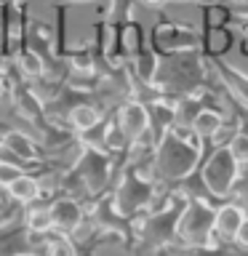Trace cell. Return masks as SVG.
Returning <instances> with one entry per match:
<instances>
[{
  "label": "cell",
  "mask_w": 248,
  "mask_h": 256,
  "mask_svg": "<svg viewBox=\"0 0 248 256\" xmlns=\"http://www.w3.org/2000/svg\"><path fill=\"white\" fill-rule=\"evenodd\" d=\"M48 216H51V227L56 232H62V235H75L86 219L83 206L75 198H56L48 206Z\"/></svg>",
  "instance_id": "cell-8"
},
{
  "label": "cell",
  "mask_w": 248,
  "mask_h": 256,
  "mask_svg": "<svg viewBox=\"0 0 248 256\" xmlns=\"http://www.w3.org/2000/svg\"><path fill=\"white\" fill-rule=\"evenodd\" d=\"M3 88H6V83H0V96H3Z\"/></svg>",
  "instance_id": "cell-31"
},
{
  "label": "cell",
  "mask_w": 248,
  "mask_h": 256,
  "mask_svg": "<svg viewBox=\"0 0 248 256\" xmlns=\"http://www.w3.org/2000/svg\"><path fill=\"white\" fill-rule=\"evenodd\" d=\"M22 174H27L22 163H14V160H0V187H3V190H6L14 179H19Z\"/></svg>",
  "instance_id": "cell-22"
},
{
  "label": "cell",
  "mask_w": 248,
  "mask_h": 256,
  "mask_svg": "<svg viewBox=\"0 0 248 256\" xmlns=\"http://www.w3.org/2000/svg\"><path fill=\"white\" fill-rule=\"evenodd\" d=\"M155 46L158 48H187L192 46V32L176 27V24H160V27H155Z\"/></svg>",
  "instance_id": "cell-15"
},
{
  "label": "cell",
  "mask_w": 248,
  "mask_h": 256,
  "mask_svg": "<svg viewBox=\"0 0 248 256\" xmlns=\"http://www.w3.org/2000/svg\"><path fill=\"white\" fill-rule=\"evenodd\" d=\"M240 179V166L227 147H214L206 160H200V184L214 200H227Z\"/></svg>",
  "instance_id": "cell-4"
},
{
  "label": "cell",
  "mask_w": 248,
  "mask_h": 256,
  "mask_svg": "<svg viewBox=\"0 0 248 256\" xmlns=\"http://www.w3.org/2000/svg\"><path fill=\"white\" fill-rule=\"evenodd\" d=\"M144 3H150V6H163L166 0H144Z\"/></svg>",
  "instance_id": "cell-28"
},
{
  "label": "cell",
  "mask_w": 248,
  "mask_h": 256,
  "mask_svg": "<svg viewBox=\"0 0 248 256\" xmlns=\"http://www.w3.org/2000/svg\"><path fill=\"white\" fill-rule=\"evenodd\" d=\"M0 83H6V67H3V59H0Z\"/></svg>",
  "instance_id": "cell-27"
},
{
  "label": "cell",
  "mask_w": 248,
  "mask_h": 256,
  "mask_svg": "<svg viewBox=\"0 0 248 256\" xmlns=\"http://www.w3.org/2000/svg\"><path fill=\"white\" fill-rule=\"evenodd\" d=\"M35 251V238L22 224H11L6 232H0V256H19Z\"/></svg>",
  "instance_id": "cell-12"
},
{
  "label": "cell",
  "mask_w": 248,
  "mask_h": 256,
  "mask_svg": "<svg viewBox=\"0 0 248 256\" xmlns=\"http://www.w3.org/2000/svg\"><path fill=\"white\" fill-rule=\"evenodd\" d=\"M224 75H227L230 86L235 88L240 96H243V102H248V78L240 75V72H235V70H224Z\"/></svg>",
  "instance_id": "cell-24"
},
{
  "label": "cell",
  "mask_w": 248,
  "mask_h": 256,
  "mask_svg": "<svg viewBox=\"0 0 248 256\" xmlns=\"http://www.w3.org/2000/svg\"><path fill=\"white\" fill-rule=\"evenodd\" d=\"M46 254L48 256H78L72 240L67 235H62V232H56V235L48 232V235H46Z\"/></svg>",
  "instance_id": "cell-20"
},
{
  "label": "cell",
  "mask_w": 248,
  "mask_h": 256,
  "mask_svg": "<svg viewBox=\"0 0 248 256\" xmlns=\"http://www.w3.org/2000/svg\"><path fill=\"white\" fill-rule=\"evenodd\" d=\"M67 123H70V128H75L78 134H83L88 128H94L96 123H102V107L91 99L78 102L75 107L67 112Z\"/></svg>",
  "instance_id": "cell-13"
},
{
  "label": "cell",
  "mask_w": 248,
  "mask_h": 256,
  "mask_svg": "<svg viewBox=\"0 0 248 256\" xmlns=\"http://www.w3.org/2000/svg\"><path fill=\"white\" fill-rule=\"evenodd\" d=\"M200 142L192 131H179L168 128L158 139L155 152H152V174L160 182H184L198 171L203 152Z\"/></svg>",
  "instance_id": "cell-1"
},
{
  "label": "cell",
  "mask_w": 248,
  "mask_h": 256,
  "mask_svg": "<svg viewBox=\"0 0 248 256\" xmlns=\"http://www.w3.org/2000/svg\"><path fill=\"white\" fill-rule=\"evenodd\" d=\"M243 219H246V214H243V208H240L238 203H222L219 208H216L214 238H219L222 243H232Z\"/></svg>",
  "instance_id": "cell-11"
},
{
  "label": "cell",
  "mask_w": 248,
  "mask_h": 256,
  "mask_svg": "<svg viewBox=\"0 0 248 256\" xmlns=\"http://www.w3.org/2000/svg\"><path fill=\"white\" fill-rule=\"evenodd\" d=\"M115 120H118L120 131L126 134L128 144L136 142L139 136H144L150 131V112H147V107H144L142 102H126L123 107H120Z\"/></svg>",
  "instance_id": "cell-10"
},
{
  "label": "cell",
  "mask_w": 248,
  "mask_h": 256,
  "mask_svg": "<svg viewBox=\"0 0 248 256\" xmlns=\"http://www.w3.org/2000/svg\"><path fill=\"white\" fill-rule=\"evenodd\" d=\"M24 227H27L32 235H48L51 227V216H48V206H35L24 214Z\"/></svg>",
  "instance_id": "cell-18"
},
{
  "label": "cell",
  "mask_w": 248,
  "mask_h": 256,
  "mask_svg": "<svg viewBox=\"0 0 248 256\" xmlns=\"http://www.w3.org/2000/svg\"><path fill=\"white\" fill-rule=\"evenodd\" d=\"M136 64V75L142 78V83H152L158 78V56L150 51V48H142L139 54L134 56Z\"/></svg>",
  "instance_id": "cell-19"
},
{
  "label": "cell",
  "mask_w": 248,
  "mask_h": 256,
  "mask_svg": "<svg viewBox=\"0 0 248 256\" xmlns=\"http://www.w3.org/2000/svg\"><path fill=\"white\" fill-rule=\"evenodd\" d=\"M6 192H8V198H11L14 203L32 206L40 198V182L35 179V176H30V174H22L19 179H14L11 184H8Z\"/></svg>",
  "instance_id": "cell-14"
},
{
  "label": "cell",
  "mask_w": 248,
  "mask_h": 256,
  "mask_svg": "<svg viewBox=\"0 0 248 256\" xmlns=\"http://www.w3.org/2000/svg\"><path fill=\"white\" fill-rule=\"evenodd\" d=\"M91 222H94V227L96 230H102V232H110V235H120L128 243V240H134V224L128 216H123L118 211V206H115V198L107 195V198H102L99 203L94 206V211H91Z\"/></svg>",
  "instance_id": "cell-7"
},
{
  "label": "cell",
  "mask_w": 248,
  "mask_h": 256,
  "mask_svg": "<svg viewBox=\"0 0 248 256\" xmlns=\"http://www.w3.org/2000/svg\"><path fill=\"white\" fill-rule=\"evenodd\" d=\"M224 126V118H222V112H216V110H208L203 107L195 115V120H192V126H190V131L198 136L200 142H211V136L219 131V128Z\"/></svg>",
  "instance_id": "cell-16"
},
{
  "label": "cell",
  "mask_w": 248,
  "mask_h": 256,
  "mask_svg": "<svg viewBox=\"0 0 248 256\" xmlns=\"http://www.w3.org/2000/svg\"><path fill=\"white\" fill-rule=\"evenodd\" d=\"M187 206V195H171V200L160 211H147L136 222L134 235L142 240L147 248H163L171 246L179 232V219Z\"/></svg>",
  "instance_id": "cell-2"
},
{
  "label": "cell",
  "mask_w": 248,
  "mask_h": 256,
  "mask_svg": "<svg viewBox=\"0 0 248 256\" xmlns=\"http://www.w3.org/2000/svg\"><path fill=\"white\" fill-rule=\"evenodd\" d=\"M214 222H216V208L206 198L187 195V206L179 219V232L176 238L184 243V248L195 246H211L214 238Z\"/></svg>",
  "instance_id": "cell-5"
},
{
  "label": "cell",
  "mask_w": 248,
  "mask_h": 256,
  "mask_svg": "<svg viewBox=\"0 0 248 256\" xmlns=\"http://www.w3.org/2000/svg\"><path fill=\"white\" fill-rule=\"evenodd\" d=\"M227 150L232 152V158L238 160L240 168H248V134L246 131H238L235 136H232Z\"/></svg>",
  "instance_id": "cell-21"
},
{
  "label": "cell",
  "mask_w": 248,
  "mask_h": 256,
  "mask_svg": "<svg viewBox=\"0 0 248 256\" xmlns=\"http://www.w3.org/2000/svg\"><path fill=\"white\" fill-rule=\"evenodd\" d=\"M14 59H16V70H19L24 78L38 80V78H43V75H46V62H43V56H40L30 43L24 46L22 51L14 56Z\"/></svg>",
  "instance_id": "cell-17"
},
{
  "label": "cell",
  "mask_w": 248,
  "mask_h": 256,
  "mask_svg": "<svg viewBox=\"0 0 248 256\" xmlns=\"http://www.w3.org/2000/svg\"><path fill=\"white\" fill-rule=\"evenodd\" d=\"M64 3H96V0H64Z\"/></svg>",
  "instance_id": "cell-29"
},
{
  "label": "cell",
  "mask_w": 248,
  "mask_h": 256,
  "mask_svg": "<svg viewBox=\"0 0 248 256\" xmlns=\"http://www.w3.org/2000/svg\"><path fill=\"white\" fill-rule=\"evenodd\" d=\"M187 256H230V254H224L214 246H195V248H187Z\"/></svg>",
  "instance_id": "cell-25"
},
{
  "label": "cell",
  "mask_w": 248,
  "mask_h": 256,
  "mask_svg": "<svg viewBox=\"0 0 248 256\" xmlns=\"http://www.w3.org/2000/svg\"><path fill=\"white\" fill-rule=\"evenodd\" d=\"M0 147L11 155V160L22 163L24 168H38L40 166V150L35 147V142H32L30 136H24L22 131L8 128L6 134H0Z\"/></svg>",
  "instance_id": "cell-9"
},
{
  "label": "cell",
  "mask_w": 248,
  "mask_h": 256,
  "mask_svg": "<svg viewBox=\"0 0 248 256\" xmlns=\"http://www.w3.org/2000/svg\"><path fill=\"white\" fill-rule=\"evenodd\" d=\"M19 256H40L38 251H30V254H19Z\"/></svg>",
  "instance_id": "cell-30"
},
{
  "label": "cell",
  "mask_w": 248,
  "mask_h": 256,
  "mask_svg": "<svg viewBox=\"0 0 248 256\" xmlns=\"http://www.w3.org/2000/svg\"><path fill=\"white\" fill-rule=\"evenodd\" d=\"M232 195H235V203L243 208V214L248 216V174L240 176L235 182V190H232Z\"/></svg>",
  "instance_id": "cell-23"
},
{
  "label": "cell",
  "mask_w": 248,
  "mask_h": 256,
  "mask_svg": "<svg viewBox=\"0 0 248 256\" xmlns=\"http://www.w3.org/2000/svg\"><path fill=\"white\" fill-rule=\"evenodd\" d=\"M235 243H240L243 248H248V216L243 222H240V227H238V235H235Z\"/></svg>",
  "instance_id": "cell-26"
},
{
  "label": "cell",
  "mask_w": 248,
  "mask_h": 256,
  "mask_svg": "<svg viewBox=\"0 0 248 256\" xmlns=\"http://www.w3.org/2000/svg\"><path fill=\"white\" fill-rule=\"evenodd\" d=\"M112 198H115L118 211L128 216V219H134V216H139L142 211H147L152 206V200H155V182L142 176L139 166H128Z\"/></svg>",
  "instance_id": "cell-6"
},
{
  "label": "cell",
  "mask_w": 248,
  "mask_h": 256,
  "mask_svg": "<svg viewBox=\"0 0 248 256\" xmlns=\"http://www.w3.org/2000/svg\"><path fill=\"white\" fill-rule=\"evenodd\" d=\"M112 174V155L94 147H83L80 158L75 160L72 171L64 179V190L67 192H88V195H99V192L110 184Z\"/></svg>",
  "instance_id": "cell-3"
}]
</instances>
